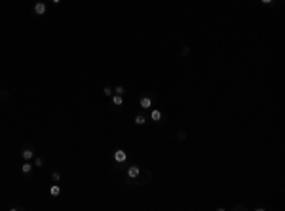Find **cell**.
I'll return each instance as SVG.
<instances>
[{
  "instance_id": "cell-17",
  "label": "cell",
  "mask_w": 285,
  "mask_h": 211,
  "mask_svg": "<svg viewBox=\"0 0 285 211\" xmlns=\"http://www.w3.org/2000/svg\"><path fill=\"white\" fill-rule=\"evenodd\" d=\"M51 2H53V4H59V2H61V0H51Z\"/></svg>"
},
{
  "instance_id": "cell-8",
  "label": "cell",
  "mask_w": 285,
  "mask_h": 211,
  "mask_svg": "<svg viewBox=\"0 0 285 211\" xmlns=\"http://www.w3.org/2000/svg\"><path fill=\"white\" fill-rule=\"evenodd\" d=\"M50 194H51V196H59V194H61V187H59V184H53V187L50 188Z\"/></svg>"
},
{
  "instance_id": "cell-4",
  "label": "cell",
  "mask_w": 285,
  "mask_h": 211,
  "mask_svg": "<svg viewBox=\"0 0 285 211\" xmlns=\"http://www.w3.org/2000/svg\"><path fill=\"white\" fill-rule=\"evenodd\" d=\"M112 105L114 107H122L124 105V95H114L112 97Z\"/></svg>"
},
{
  "instance_id": "cell-15",
  "label": "cell",
  "mask_w": 285,
  "mask_h": 211,
  "mask_svg": "<svg viewBox=\"0 0 285 211\" xmlns=\"http://www.w3.org/2000/svg\"><path fill=\"white\" fill-rule=\"evenodd\" d=\"M177 137L181 139V141H184V139H186V135H184V133H183V131H181V133H179V135H177Z\"/></svg>"
},
{
  "instance_id": "cell-16",
  "label": "cell",
  "mask_w": 285,
  "mask_h": 211,
  "mask_svg": "<svg viewBox=\"0 0 285 211\" xmlns=\"http://www.w3.org/2000/svg\"><path fill=\"white\" fill-rule=\"evenodd\" d=\"M261 2H264V4H270V2H274V0H261Z\"/></svg>"
},
{
  "instance_id": "cell-1",
  "label": "cell",
  "mask_w": 285,
  "mask_h": 211,
  "mask_svg": "<svg viewBox=\"0 0 285 211\" xmlns=\"http://www.w3.org/2000/svg\"><path fill=\"white\" fill-rule=\"evenodd\" d=\"M114 160H116L118 164H124V162L127 160V154L124 152V150H116V152H114Z\"/></svg>"
},
{
  "instance_id": "cell-10",
  "label": "cell",
  "mask_w": 285,
  "mask_h": 211,
  "mask_svg": "<svg viewBox=\"0 0 285 211\" xmlns=\"http://www.w3.org/2000/svg\"><path fill=\"white\" fill-rule=\"evenodd\" d=\"M150 118H152L154 122H158L160 118H162V112H160V110H152V112H150Z\"/></svg>"
},
{
  "instance_id": "cell-9",
  "label": "cell",
  "mask_w": 285,
  "mask_h": 211,
  "mask_svg": "<svg viewBox=\"0 0 285 211\" xmlns=\"http://www.w3.org/2000/svg\"><path fill=\"white\" fill-rule=\"evenodd\" d=\"M135 124H137V126H143V124H147V118H144L143 114H137V116H135Z\"/></svg>"
},
{
  "instance_id": "cell-5",
  "label": "cell",
  "mask_w": 285,
  "mask_h": 211,
  "mask_svg": "<svg viewBox=\"0 0 285 211\" xmlns=\"http://www.w3.org/2000/svg\"><path fill=\"white\" fill-rule=\"evenodd\" d=\"M21 171H23L25 175H27V173H30V171H33V166H30V160H25V164H23V166H21Z\"/></svg>"
},
{
  "instance_id": "cell-2",
  "label": "cell",
  "mask_w": 285,
  "mask_h": 211,
  "mask_svg": "<svg viewBox=\"0 0 285 211\" xmlns=\"http://www.w3.org/2000/svg\"><path fill=\"white\" fill-rule=\"evenodd\" d=\"M34 13H36V15H44V13H46V4H44V2L34 4Z\"/></svg>"
},
{
  "instance_id": "cell-14",
  "label": "cell",
  "mask_w": 285,
  "mask_h": 211,
  "mask_svg": "<svg viewBox=\"0 0 285 211\" xmlns=\"http://www.w3.org/2000/svg\"><path fill=\"white\" fill-rule=\"evenodd\" d=\"M34 164H36V166H42V164H44V160H42V158H36V160H34Z\"/></svg>"
},
{
  "instance_id": "cell-12",
  "label": "cell",
  "mask_w": 285,
  "mask_h": 211,
  "mask_svg": "<svg viewBox=\"0 0 285 211\" xmlns=\"http://www.w3.org/2000/svg\"><path fill=\"white\" fill-rule=\"evenodd\" d=\"M103 91H105V95H107V97H110V95L114 93V90H110V87H105Z\"/></svg>"
},
{
  "instance_id": "cell-11",
  "label": "cell",
  "mask_w": 285,
  "mask_h": 211,
  "mask_svg": "<svg viewBox=\"0 0 285 211\" xmlns=\"http://www.w3.org/2000/svg\"><path fill=\"white\" fill-rule=\"evenodd\" d=\"M124 91H126V90H124V86H116V87H114V93H116V95H124Z\"/></svg>"
},
{
  "instance_id": "cell-7",
  "label": "cell",
  "mask_w": 285,
  "mask_h": 211,
  "mask_svg": "<svg viewBox=\"0 0 285 211\" xmlns=\"http://www.w3.org/2000/svg\"><path fill=\"white\" fill-rule=\"evenodd\" d=\"M21 156L25 158V160H30V158L34 156V152H33V148H25V150L21 152Z\"/></svg>"
},
{
  "instance_id": "cell-6",
  "label": "cell",
  "mask_w": 285,
  "mask_h": 211,
  "mask_svg": "<svg viewBox=\"0 0 285 211\" xmlns=\"http://www.w3.org/2000/svg\"><path fill=\"white\" fill-rule=\"evenodd\" d=\"M141 107H143V109H150V107H152V99H150V97H143V99H141Z\"/></svg>"
},
{
  "instance_id": "cell-13",
  "label": "cell",
  "mask_w": 285,
  "mask_h": 211,
  "mask_svg": "<svg viewBox=\"0 0 285 211\" xmlns=\"http://www.w3.org/2000/svg\"><path fill=\"white\" fill-rule=\"evenodd\" d=\"M51 179H53V181H61V173H57V171H55L53 175H51Z\"/></svg>"
},
{
  "instance_id": "cell-3",
  "label": "cell",
  "mask_w": 285,
  "mask_h": 211,
  "mask_svg": "<svg viewBox=\"0 0 285 211\" xmlns=\"http://www.w3.org/2000/svg\"><path fill=\"white\" fill-rule=\"evenodd\" d=\"M139 173H141V169H139L137 166H131L127 169V177H131V179H135V177H139Z\"/></svg>"
}]
</instances>
